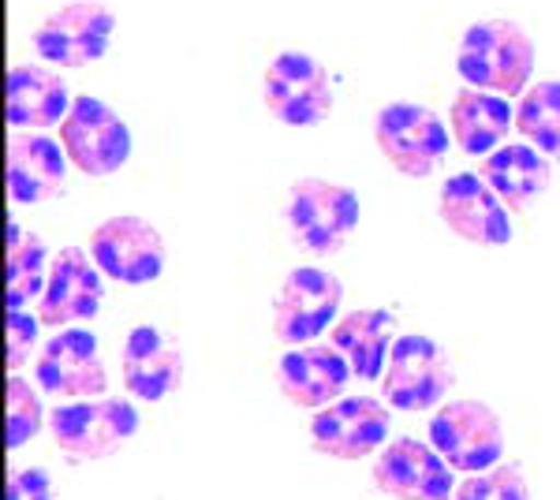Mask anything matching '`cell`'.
Instances as JSON below:
<instances>
[{"mask_svg": "<svg viewBox=\"0 0 560 500\" xmlns=\"http://www.w3.org/2000/svg\"><path fill=\"white\" fill-rule=\"evenodd\" d=\"M456 71L467 86L516 97L535 75V42L512 20H478L464 31Z\"/></svg>", "mask_w": 560, "mask_h": 500, "instance_id": "obj_1", "label": "cell"}, {"mask_svg": "<svg viewBox=\"0 0 560 500\" xmlns=\"http://www.w3.org/2000/svg\"><path fill=\"white\" fill-rule=\"evenodd\" d=\"M359 198L345 184H332L322 176H303L288 187L284 198V224L292 243L314 258L340 254L351 232L359 229Z\"/></svg>", "mask_w": 560, "mask_h": 500, "instance_id": "obj_2", "label": "cell"}, {"mask_svg": "<svg viewBox=\"0 0 560 500\" xmlns=\"http://www.w3.org/2000/svg\"><path fill=\"white\" fill-rule=\"evenodd\" d=\"M49 433L71 463L108 460L139 433V411L120 396L71 399L49 415Z\"/></svg>", "mask_w": 560, "mask_h": 500, "instance_id": "obj_3", "label": "cell"}, {"mask_svg": "<svg viewBox=\"0 0 560 500\" xmlns=\"http://www.w3.org/2000/svg\"><path fill=\"white\" fill-rule=\"evenodd\" d=\"M60 147L83 176L105 179L131 158V127L113 105L94 94H79L60 124Z\"/></svg>", "mask_w": 560, "mask_h": 500, "instance_id": "obj_4", "label": "cell"}, {"mask_svg": "<svg viewBox=\"0 0 560 500\" xmlns=\"http://www.w3.org/2000/svg\"><path fill=\"white\" fill-rule=\"evenodd\" d=\"M430 444L459 475H482L504 456V426L482 399H453L433 411Z\"/></svg>", "mask_w": 560, "mask_h": 500, "instance_id": "obj_5", "label": "cell"}, {"mask_svg": "<svg viewBox=\"0 0 560 500\" xmlns=\"http://www.w3.org/2000/svg\"><path fill=\"white\" fill-rule=\"evenodd\" d=\"M374 142L382 158L408 179H427L448 153V127L433 108L415 102H393L377 113Z\"/></svg>", "mask_w": 560, "mask_h": 500, "instance_id": "obj_6", "label": "cell"}, {"mask_svg": "<svg viewBox=\"0 0 560 500\" xmlns=\"http://www.w3.org/2000/svg\"><path fill=\"white\" fill-rule=\"evenodd\" d=\"M453 362H448L445 348L422 333H408L393 344L388 351V367L382 374L385 404L396 411H430L441 407L453 388Z\"/></svg>", "mask_w": 560, "mask_h": 500, "instance_id": "obj_7", "label": "cell"}, {"mask_svg": "<svg viewBox=\"0 0 560 500\" xmlns=\"http://www.w3.org/2000/svg\"><path fill=\"white\" fill-rule=\"evenodd\" d=\"M340 303H345L340 277L318 266L292 269L273 295V340L284 344V348L314 344L325 329H332Z\"/></svg>", "mask_w": 560, "mask_h": 500, "instance_id": "obj_8", "label": "cell"}, {"mask_svg": "<svg viewBox=\"0 0 560 500\" xmlns=\"http://www.w3.org/2000/svg\"><path fill=\"white\" fill-rule=\"evenodd\" d=\"M261 102L288 127H318L332 113V79L311 53L284 49L261 75Z\"/></svg>", "mask_w": 560, "mask_h": 500, "instance_id": "obj_9", "label": "cell"}, {"mask_svg": "<svg viewBox=\"0 0 560 500\" xmlns=\"http://www.w3.org/2000/svg\"><path fill=\"white\" fill-rule=\"evenodd\" d=\"M90 258L97 261V269L116 284H150L165 272L168 251L165 235L153 229V221L139 213H116L102 221L90 235Z\"/></svg>", "mask_w": 560, "mask_h": 500, "instance_id": "obj_10", "label": "cell"}, {"mask_svg": "<svg viewBox=\"0 0 560 500\" xmlns=\"http://www.w3.org/2000/svg\"><path fill=\"white\" fill-rule=\"evenodd\" d=\"M116 31V15L108 12L102 0H71L57 8L38 23L34 31V53L49 60L52 68H86L108 53Z\"/></svg>", "mask_w": 560, "mask_h": 500, "instance_id": "obj_11", "label": "cell"}, {"mask_svg": "<svg viewBox=\"0 0 560 500\" xmlns=\"http://www.w3.org/2000/svg\"><path fill=\"white\" fill-rule=\"evenodd\" d=\"M393 430V415L374 396H345L337 404L322 407L311 418V444L314 452L340 463L366 460L382 452Z\"/></svg>", "mask_w": 560, "mask_h": 500, "instance_id": "obj_12", "label": "cell"}, {"mask_svg": "<svg viewBox=\"0 0 560 500\" xmlns=\"http://www.w3.org/2000/svg\"><path fill=\"white\" fill-rule=\"evenodd\" d=\"M438 213L445 229L475 247H504L512 243L509 206L497 198V190L478 172H456L441 184Z\"/></svg>", "mask_w": 560, "mask_h": 500, "instance_id": "obj_13", "label": "cell"}, {"mask_svg": "<svg viewBox=\"0 0 560 500\" xmlns=\"http://www.w3.org/2000/svg\"><path fill=\"white\" fill-rule=\"evenodd\" d=\"M34 377L38 388L49 396L68 399H94L105 396L108 374L102 362V344L90 329H60L34 362Z\"/></svg>", "mask_w": 560, "mask_h": 500, "instance_id": "obj_14", "label": "cell"}, {"mask_svg": "<svg viewBox=\"0 0 560 500\" xmlns=\"http://www.w3.org/2000/svg\"><path fill=\"white\" fill-rule=\"evenodd\" d=\"M374 486L396 500H453V467L433 444L415 438L388 441L374 460Z\"/></svg>", "mask_w": 560, "mask_h": 500, "instance_id": "obj_15", "label": "cell"}, {"mask_svg": "<svg viewBox=\"0 0 560 500\" xmlns=\"http://www.w3.org/2000/svg\"><path fill=\"white\" fill-rule=\"evenodd\" d=\"M105 272L90 258V251L65 247L52 258L49 280L38 299V317L49 329H71L75 322H90L102 311L105 299Z\"/></svg>", "mask_w": 560, "mask_h": 500, "instance_id": "obj_16", "label": "cell"}, {"mask_svg": "<svg viewBox=\"0 0 560 500\" xmlns=\"http://www.w3.org/2000/svg\"><path fill=\"white\" fill-rule=\"evenodd\" d=\"M351 367L332 344H300L284 351L277 362V388L284 393L288 404L303 411H322L337 404L348 388Z\"/></svg>", "mask_w": 560, "mask_h": 500, "instance_id": "obj_17", "label": "cell"}, {"mask_svg": "<svg viewBox=\"0 0 560 500\" xmlns=\"http://www.w3.org/2000/svg\"><path fill=\"white\" fill-rule=\"evenodd\" d=\"M124 388L142 404H161L184 381V351L153 325H135L120 348Z\"/></svg>", "mask_w": 560, "mask_h": 500, "instance_id": "obj_18", "label": "cell"}, {"mask_svg": "<svg viewBox=\"0 0 560 500\" xmlns=\"http://www.w3.org/2000/svg\"><path fill=\"white\" fill-rule=\"evenodd\" d=\"M68 153L42 131L12 135L8 142V195L15 206H42L68 184Z\"/></svg>", "mask_w": 560, "mask_h": 500, "instance_id": "obj_19", "label": "cell"}, {"mask_svg": "<svg viewBox=\"0 0 560 500\" xmlns=\"http://www.w3.org/2000/svg\"><path fill=\"white\" fill-rule=\"evenodd\" d=\"M75 97L60 71L45 63H15L8 71V124L15 131H45V127L65 124Z\"/></svg>", "mask_w": 560, "mask_h": 500, "instance_id": "obj_20", "label": "cell"}, {"mask_svg": "<svg viewBox=\"0 0 560 500\" xmlns=\"http://www.w3.org/2000/svg\"><path fill=\"white\" fill-rule=\"evenodd\" d=\"M478 176L497 190V198L512 213H523V209H530L549 190L553 172H549L546 153L535 150L530 142H504L501 150L482 158V172Z\"/></svg>", "mask_w": 560, "mask_h": 500, "instance_id": "obj_21", "label": "cell"}, {"mask_svg": "<svg viewBox=\"0 0 560 500\" xmlns=\"http://www.w3.org/2000/svg\"><path fill=\"white\" fill-rule=\"evenodd\" d=\"M448 120H453V139L467 158H490L493 150L504 147L512 124V105L501 94L490 90H459L448 108Z\"/></svg>", "mask_w": 560, "mask_h": 500, "instance_id": "obj_22", "label": "cell"}, {"mask_svg": "<svg viewBox=\"0 0 560 500\" xmlns=\"http://www.w3.org/2000/svg\"><path fill=\"white\" fill-rule=\"evenodd\" d=\"M396 317L382 306H366V311H351L332 325V348L348 359L351 374L363 381H382L388 367V351H393Z\"/></svg>", "mask_w": 560, "mask_h": 500, "instance_id": "obj_23", "label": "cell"}, {"mask_svg": "<svg viewBox=\"0 0 560 500\" xmlns=\"http://www.w3.org/2000/svg\"><path fill=\"white\" fill-rule=\"evenodd\" d=\"M49 251L45 240L23 232L20 224H8V311H23L26 303L42 299L49 280Z\"/></svg>", "mask_w": 560, "mask_h": 500, "instance_id": "obj_24", "label": "cell"}, {"mask_svg": "<svg viewBox=\"0 0 560 500\" xmlns=\"http://www.w3.org/2000/svg\"><path fill=\"white\" fill-rule=\"evenodd\" d=\"M520 135L549 161H560V79H541L520 94Z\"/></svg>", "mask_w": 560, "mask_h": 500, "instance_id": "obj_25", "label": "cell"}, {"mask_svg": "<svg viewBox=\"0 0 560 500\" xmlns=\"http://www.w3.org/2000/svg\"><path fill=\"white\" fill-rule=\"evenodd\" d=\"M45 422L42 396L23 377H8V449H23L31 438H38Z\"/></svg>", "mask_w": 560, "mask_h": 500, "instance_id": "obj_26", "label": "cell"}, {"mask_svg": "<svg viewBox=\"0 0 560 500\" xmlns=\"http://www.w3.org/2000/svg\"><path fill=\"white\" fill-rule=\"evenodd\" d=\"M456 500H530V486L516 463H497L482 475H467Z\"/></svg>", "mask_w": 560, "mask_h": 500, "instance_id": "obj_27", "label": "cell"}, {"mask_svg": "<svg viewBox=\"0 0 560 500\" xmlns=\"http://www.w3.org/2000/svg\"><path fill=\"white\" fill-rule=\"evenodd\" d=\"M38 329H42V317L26 314V311H8V370H20L26 359L38 348Z\"/></svg>", "mask_w": 560, "mask_h": 500, "instance_id": "obj_28", "label": "cell"}, {"mask_svg": "<svg viewBox=\"0 0 560 500\" xmlns=\"http://www.w3.org/2000/svg\"><path fill=\"white\" fill-rule=\"evenodd\" d=\"M8 500H57V489L42 467H23L8 475Z\"/></svg>", "mask_w": 560, "mask_h": 500, "instance_id": "obj_29", "label": "cell"}]
</instances>
